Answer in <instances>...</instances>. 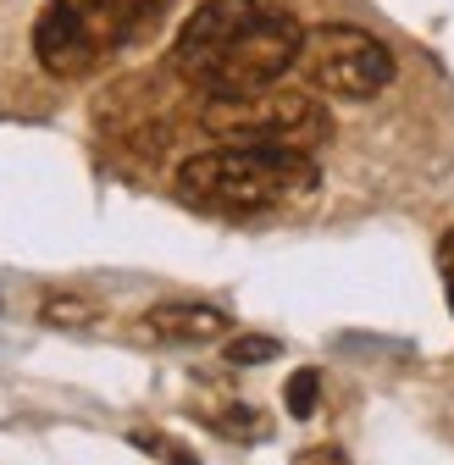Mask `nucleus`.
Wrapping results in <instances>:
<instances>
[{
    "instance_id": "nucleus-1",
    "label": "nucleus",
    "mask_w": 454,
    "mask_h": 465,
    "mask_svg": "<svg viewBox=\"0 0 454 465\" xmlns=\"http://www.w3.org/2000/svg\"><path fill=\"white\" fill-rule=\"evenodd\" d=\"M300 45L305 28L271 0H205L178 28L173 73L205 100L255 94L282 84V73L300 62Z\"/></svg>"
},
{
    "instance_id": "nucleus-2",
    "label": "nucleus",
    "mask_w": 454,
    "mask_h": 465,
    "mask_svg": "<svg viewBox=\"0 0 454 465\" xmlns=\"http://www.w3.org/2000/svg\"><path fill=\"white\" fill-rule=\"evenodd\" d=\"M321 172L311 150H266V144H216L178 166V194L200 211L261 216L311 200Z\"/></svg>"
},
{
    "instance_id": "nucleus-3",
    "label": "nucleus",
    "mask_w": 454,
    "mask_h": 465,
    "mask_svg": "<svg viewBox=\"0 0 454 465\" xmlns=\"http://www.w3.org/2000/svg\"><path fill=\"white\" fill-rule=\"evenodd\" d=\"M166 12L173 0H50L34 23V55L55 78H89L144 45Z\"/></svg>"
},
{
    "instance_id": "nucleus-4",
    "label": "nucleus",
    "mask_w": 454,
    "mask_h": 465,
    "mask_svg": "<svg viewBox=\"0 0 454 465\" xmlns=\"http://www.w3.org/2000/svg\"><path fill=\"white\" fill-rule=\"evenodd\" d=\"M200 128L216 144H266V150H316L332 123L316 94L305 89H255V94H216L200 105Z\"/></svg>"
},
{
    "instance_id": "nucleus-5",
    "label": "nucleus",
    "mask_w": 454,
    "mask_h": 465,
    "mask_svg": "<svg viewBox=\"0 0 454 465\" xmlns=\"http://www.w3.org/2000/svg\"><path fill=\"white\" fill-rule=\"evenodd\" d=\"M300 78L332 100H371L393 84V55L355 23H321L300 45Z\"/></svg>"
},
{
    "instance_id": "nucleus-6",
    "label": "nucleus",
    "mask_w": 454,
    "mask_h": 465,
    "mask_svg": "<svg viewBox=\"0 0 454 465\" xmlns=\"http://www.w3.org/2000/svg\"><path fill=\"white\" fill-rule=\"evenodd\" d=\"M144 332L161 343H205L227 332V311L205 305V300H166L144 311Z\"/></svg>"
},
{
    "instance_id": "nucleus-7",
    "label": "nucleus",
    "mask_w": 454,
    "mask_h": 465,
    "mask_svg": "<svg viewBox=\"0 0 454 465\" xmlns=\"http://www.w3.org/2000/svg\"><path fill=\"white\" fill-rule=\"evenodd\" d=\"M39 316L50 327H84V322H94V305H84V300H44Z\"/></svg>"
},
{
    "instance_id": "nucleus-8",
    "label": "nucleus",
    "mask_w": 454,
    "mask_h": 465,
    "mask_svg": "<svg viewBox=\"0 0 454 465\" xmlns=\"http://www.w3.org/2000/svg\"><path fill=\"white\" fill-rule=\"evenodd\" d=\"M271 355H277L271 338H233V343H227V361H233V366H261Z\"/></svg>"
},
{
    "instance_id": "nucleus-9",
    "label": "nucleus",
    "mask_w": 454,
    "mask_h": 465,
    "mask_svg": "<svg viewBox=\"0 0 454 465\" xmlns=\"http://www.w3.org/2000/svg\"><path fill=\"white\" fill-rule=\"evenodd\" d=\"M316 388H321L316 371H300V377L289 382V411H294V416H311V411H316Z\"/></svg>"
},
{
    "instance_id": "nucleus-10",
    "label": "nucleus",
    "mask_w": 454,
    "mask_h": 465,
    "mask_svg": "<svg viewBox=\"0 0 454 465\" xmlns=\"http://www.w3.org/2000/svg\"><path fill=\"white\" fill-rule=\"evenodd\" d=\"M438 272H443V288H449V305H454V232H443V244H438Z\"/></svg>"
},
{
    "instance_id": "nucleus-11",
    "label": "nucleus",
    "mask_w": 454,
    "mask_h": 465,
    "mask_svg": "<svg viewBox=\"0 0 454 465\" xmlns=\"http://www.w3.org/2000/svg\"><path fill=\"white\" fill-rule=\"evenodd\" d=\"M300 465H344V454L338 449H311V454H300Z\"/></svg>"
},
{
    "instance_id": "nucleus-12",
    "label": "nucleus",
    "mask_w": 454,
    "mask_h": 465,
    "mask_svg": "<svg viewBox=\"0 0 454 465\" xmlns=\"http://www.w3.org/2000/svg\"><path fill=\"white\" fill-rule=\"evenodd\" d=\"M173 465H194V460H189V454H173Z\"/></svg>"
}]
</instances>
